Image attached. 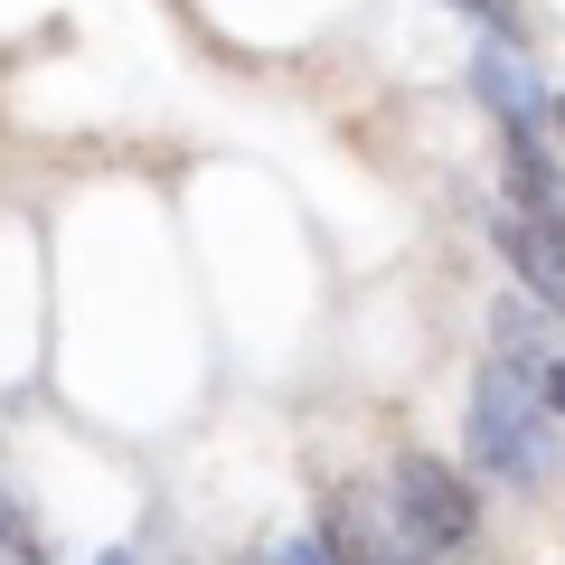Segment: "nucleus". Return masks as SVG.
<instances>
[{
  "mask_svg": "<svg viewBox=\"0 0 565 565\" xmlns=\"http://www.w3.org/2000/svg\"><path fill=\"white\" fill-rule=\"evenodd\" d=\"M462 462H471V481H509V490H537L546 471H556V415H546V396L519 377V367L481 359V377H471V424H462Z\"/></svg>",
  "mask_w": 565,
  "mask_h": 565,
  "instance_id": "f257e3e1",
  "label": "nucleus"
},
{
  "mask_svg": "<svg viewBox=\"0 0 565 565\" xmlns=\"http://www.w3.org/2000/svg\"><path fill=\"white\" fill-rule=\"evenodd\" d=\"M386 500H396V527L424 546V556H462L471 527H481V500H471V481L452 462H424V452H405L396 471H386Z\"/></svg>",
  "mask_w": 565,
  "mask_h": 565,
  "instance_id": "f03ea898",
  "label": "nucleus"
},
{
  "mask_svg": "<svg viewBox=\"0 0 565 565\" xmlns=\"http://www.w3.org/2000/svg\"><path fill=\"white\" fill-rule=\"evenodd\" d=\"M471 95L490 104L500 132H519V122H527V132H565V95H556V85H546L509 39H481V47H471Z\"/></svg>",
  "mask_w": 565,
  "mask_h": 565,
  "instance_id": "7ed1b4c3",
  "label": "nucleus"
},
{
  "mask_svg": "<svg viewBox=\"0 0 565 565\" xmlns=\"http://www.w3.org/2000/svg\"><path fill=\"white\" fill-rule=\"evenodd\" d=\"M481 226H490V245L509 255V274H519V292L527 302H546V311H565V226H546V217H527V207H481Z\"/></svg>",
  "mask_w": 565,
  "mask_h": 565,
  "instance_id": "20e7f679",
  "label": "nucleus"
},
{
  "mask_svg": "<svg viewBox=\"0 0 565 565\" xmlns=\"http://www.w3.org/2000/svg\"><path fill=\"white\" fill-rule=\"evenodd\" d=\"M321 546H330L340 565H434L405 527H386L359 490H330V500H321Z\"/></svg>",
  "mask_w": 565,
  "mask_h": 565,
  "instance_id": "39448f33",
  "label": "nucleus"
},
{
  "mask_svg": "<svg viewBox=\"0 0 565 565\" xmlns=\"http://www.w3.org/2000/svg\"><path fill=\"white\" fill-rule=\"evenodd\" d=\"M500 151H509V207L565 226V170H556V151H546V132L519 122V132H500Z\"/></svg>",
  "mask_w": 565,
  "mask_h": 565,
  "instance_id": "423d86ee",
  "label": "nucleus"
},
{
  "mask_svg": "<svg viewBox=\"0 0 565 565\" xmlns=\"http://www.w3.org/2000/svg\"><path fill=\"white\" fill-rule=\"evenodd\" d=\"M490 359H500V367H519V377L537 386L546 367L565 359V349L546 340V302H527V292H509V302H490Z\"/></svg>",
  "mask_w": 565,
  "mask_h": 565,
  "instance_id": "0eeeda50",
  "label": "nucleus"
},
{
  "mask_svg": "<svg viewBox=\"0 0 565 565\" xmlns=\"http://www.w3.org/2000/svg\"><path fill=\"white\" fill-rule=\"evenodd\" d=\"M274 565H340V556H330L321 537H292V546H274Z\"/></svg>",
  "mask_w": 565,
  "mask_h": 565,
  "instance_id": "6e6552de",
  "label": "nucleus"
},
{
  "mask_svg": "<svg viewBox=\"0 0 565 565\" xmlns=\"http://www.w3.org/2000/svg\"><path fill=\"white\" fill-rule=\"evenodd\" d=\"M537 396H546V415H565V359H556V367L537 377Z\"/></svg>",
  "mask_w": 565,
  "mask_h": 565,
  "instance_id": "1a4fd4ad",
  "label": "nucleus"
},
{
  "mask_svg": "<svg viewBox=\"0 0 565 565\" xmlns=\"http://www.w3.org/2000/svg\"><path fill=\"white\" fill-rule=\"evenodd\" d=\"M95 565H132V556H122V546H104V556H95Z\"/></svg>",
  "mask_w": 565,
  "mask_h": 565,
  "instance_id": "9d476101",
  "label": "nucleus"
},
{
  "mask_svg": "<svg viewBox=\"0 0 565 565\" xmlns=\"http://www.w3.org/2000/svg\"><path fill=\"white\" fill-rule=\"evenodd\" d=\"M255 565H264V556H255Z\"/></svg>",
  "mask_w": 565,
  "mask_h": 565,
  "instance_id": "9b49d317",
  "label": "nucleus"
}]
</instances>
